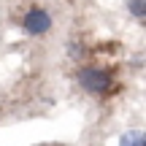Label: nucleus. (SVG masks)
<instances>
[{"instance_id": "nucleus-2", "label": "nucleus", "mask_w": 146, "mask_h": 146, "mask_svg": "<svg viewBox=\"0 0 146 146\" xmlns=\"http://www.w3.org/2000/svg\"><path fill=\"white\" fill-rule=\"evenodd\" d=\"M22 27H25L27 35H43V33H49V27H52V16L43 8H30L25 14V19H22Z\"/></svg>"}, {"instance_id": "nucleus-4", "label": "nucleus", "mask_w": 146, "mask_h": 146, "mask_svg": "<svg viewBox=\"0 0 146 146\" xmlns=\"http://www.w3.org/2000/svg\"><path fill=\"white\" fill-rule=\"evenodd\" d=\"M127 8H130V14L135 16V19H143L146 16V0H130Z\"/></svg>"}, {"instance_id": "nucleus-3", "label": "nucleus", "mask_w": 146, "mask_h": 146, "mask_svg": "<svg viewBox=\"0 0 146 146\" xmlns=\"http://www.w3.org/2000/svg\"><path fill=\"white\" fill-rule=\"evenodd\" d=\"M119 146H146V143H143V133H138V130L125 133L122 141H119Z\"/></svg>"}, {"instance_id": "nucleus-1", "label": "nucleus", "mask_w": 146, "mask_h": 146, "mask_svg": "<svg viewBox=\"0 0 146 146\" xmlns=\"http://www.w3.org/2000/svg\"><path fill=\"white\" fill-rule=\"evenodd\" d=\"M76 78H78V84H81V89H87L89 95H106V92H111V87H114L111 73L103 70V68H92V65L81 68Z\"/></svg>"}]
</instances>
